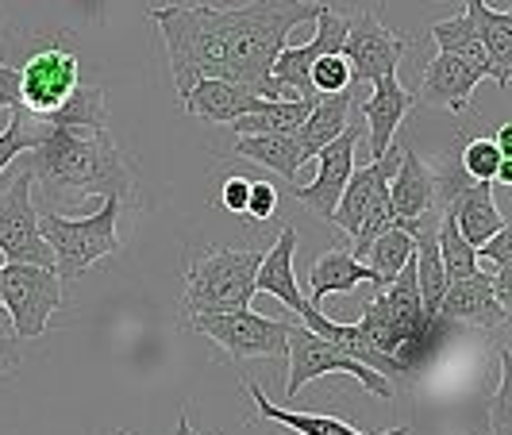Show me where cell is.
Here are the masks:
<instances>
[{
  "label": "cell",
  "instance_id": "1",
  "mask_svg": "<svg viewBox=\"0 0 512 435\" xmlns=\"http://www.w3.org/2000/svg\"><path fill=\"white\" fill-rule=\"evenodd\" d=\"M27 166L43 181L47 193H77V197H116L120 205H135V174L120 143L112 139V128H77L58 124L47 116L43 139L20 154Z\"/></svg>",
  "mask_w": 512,
  "mask_h": 435
},
{
  "label": "cell",
  "instance_id": "2",
  "mask_svg": "<svg viewBox=\"0 0 512 435\" xmlns=\"http://www.w3.org/2000/svg\"><path fill=\"white\" fill-rule=\"evenodd\" d=\"M320 0H247L224 4L228 20V81L247 85L262 101H282L270 66L293 27L316 20Z\"/></svg>",
  "mask_w": 512,
  "mask_h": 435
},
{
  "label": "cell",
  "instance_id": "3",
  "mask_svg": "<svg viewBox=\"0 0 512 435\" xmlns=\"http://www.w3.org/2000/svg\"><path fill=\"white\" fill-rule=\"evenodd\" d=\"M151 20L162 31L178 97H185L201 77H228L224 4H162L151 8Z\"/></svg>",
  "mask_w": 512,
  "mask_h": 435
},
{
  "label": "cell",
  "instance_id": "4",
  "mask_svg": "<svg viewBox=\"0 0 512 435\" xmlns=\"http://www.w3.org/2000/svg\"><path fill=\"white\" fill-rule=\"evenodd\" d=\"M262 262L258 247H208L201 258L189 262L185 270V316H205V312H235L251 308L255 301V270Z\"/></svg>",
  "mask_w": 512,
  "mask_h": 435
},
{
  "label": "cell",
  "instance_id": "5",
  "mask_svg": "<svg viewBox=\"0 0 512 435\" xmlns=\"http://www.w3.org/2000/svg\"><path fill=\"white\" fill-rule=\"evenodd\" d=\"M120 201L116 197H101V208L93 216H58V212H39V235L47 239L54 255V274L62 282H77L93 262L116 255L120 251Z\"/></svg>",
  "mask_w": 512,
  "mask_h": 435
},
{
  "label": "cell",
  "instance_id": "6",
  "mask_svg": "<svg viewBox=\"0 0 512 435\" xmlns=\"http://www.w3.org/2000/svg\"><path fill=\"white\" fill-rule=\"evenodd\" d=\"M193 332L212 339L231 362L251 359H274L282 362L289 351V328L285 320H270L251 308H235V312H205V316H189Z\"/></svg>",
  "mask_w": 512,
  "mask_h": 435
},
{
  "label": "cell",
  "instance_id": "7",
  "mask_svg": "<svg viewBox=\"0 0 512 435\" xmlns=\"http://www.w3.org/2000/svg\"><path fill=\"white\" fill-rule=\"evenodd\" d=\"M285 362H289V382H285V397L297 401V393L305 389L308 382L316 378H328V374H347V378H359L362 389H370L374 397L382 401H393V382L355 362L351 355H343L339 347H332L328 339H320L316 332H308L305 324H293L289 328V351H285Z\"/></svg>",
  "mask_w": 512,
  "mask_h": 435
},
{
  "label": "cell",
  "instance_id": "8",
  "mask_svg": "<svg viewBox=\"0 0 512 435\" xmlns=\"http://www.w3.org/2000/svg\"><path fill=\"white\" fill-rule=\"evenodd\" d=\"M62 305V278L51 266L31 262H4L0 278V308L12 316V328L20 339H43L51 312Z\"/></svg>",
  "mask_w": 512,
  "mask_h": 435
},
{
  "label": "cell",
  "instance_id": "9",
  "mask_svg": "<svg viewBox=\"0 0 512 435\" xmlns=\"http://www.w3.org/2000/svg\"><path fill=\"white\" fill-rule=\"evenodd\" d=\"M31 185H35V174L27 166H20L8 181H0V258L54 270L51 247L39 235V212L31 201Z\"/></svg>",
  "mask_w": 512,
  "mask_h": 435
},
{
  "label": "cell",
  "instance_id": "10",
  "mask_svg": "<svg viewBox=\"0 0 512 435\" xmlns=\"http://www.w3.org/2000/svg\"><path fill=\"white\" fill-rule=\"evenodd\" d=\"M343 35H347V20L339 12H332L328 4H320V12H316V35L308 43H301V47H289L285 43L282 51H278V58H274V66H270V77L282 89V101H320L316 89H312V81H308V70H312L316 58L339 54Z\"/></svg>",
  "mask_w": 512,
  "mask_h": 435
},
{
  "label": "cell",
  "instance_id": "11",
  "mask_svg": "<svg viewBox=\"0 0 512 435\" xmlns=\"http://www.w3.org/2000/svg\"><path fill=\"white\" fill-rule=\"evenodd\" d=\"M77 85H81V62L58 39L51 47L35 51L20 66V108L31 116H51Z\"/></svg>",
  "mask_w": 512,
  "mask_h": 435
},
{
  "label": "cell",
  "instance_id": "12",
  "mask_svg": "<svg viewBox=\"0 0 512 435\" xmlns=\"http://www.w3.org/2000/svg\"><path fill=\"white\" fill-rule=\"evenodd\" d=\"M339 54L351 66V81H378L385 74H397L405 39L397 31H389L374 12H359L347 20V35H343Z\"/></svg>",
  "mask_w": 512,
  "mask_h": 435
},
{
  "label": "cell",
  "instance_id": "13",
  "mask_svg": "<svg viewBox=\"0 0 512 435\" xmlns=\"http://www.w3.org/2000/svg\"><path fill=\"white\" fill-rule=\"evenodd\" d=\"M355 151H359V124H347L324 151L316 154V162H320L316 178L308 181V185H289L293 201H301L305 208H312L320 220H332L335 201H339L343 185H347V178H351L355 166H359V154Z\"/></svg>",
  "mask_w": 512,
  "mask_h": 435
},
{
  "label": "cell",
  "instance_id": "14",
  "mask_svg": "<svg viewBox=\"0 0 512 435\" xmlns=\"http://www.w3.org/2000/svg\"><path fill=\"white\" fill-rule=\"evenodd\" d=\"M512 308L501 305L497 289H493V274L478 270L470 278H459V282H447V293L439 301L436 320L447 328V324H462V328H482V332H493V328H505L509 324Z\"/></svg>",
  "mask_w": 512,
  "mask_h": 435
},
{
  "label": "cell",
  "instance_id": "15",
  "mask_svg": "<svg viewBox=\"0 0 512 435\" xmlns=\"http://www.w3.org/2000/svg\"><path fill=\"white\" fill-rule=\"evenodd\" d=\"M478 81H486V74L478 66L462 62L459 54L439 51L428 62V70L420 77V89L412 97H416V104H428V108H439V112H462L474 97Z\"/></svg>",
  "mask_w": 512,
  "mask_h": 435
},
{
  "label": "cell",
  "instance_id": "16",
  "mask_svg": "<svg viewBox=\"0 0 512 435\" xmlns=\"http://www.w3.org/2000/svg\"><path fill=\"white\" fill-rule=\"evenodd\" d=\"M389 205L397 212V220H420V216L443 212L436 170H428L420 162V154H412V147H401V162L389 178Z\"/></svg>",
  "mask_w": 512,
  "mask_h": 435
},
{
  "label": "cell",
  "instance_id": "17",
  "mask_svg": "<svg viewBox=\"0 0 512 435\" xmlns=\"http://www.w3.org/2000/svg\"><path fill=\"white\" fill-rule=\"evenodd\" d=\"M185 112L189 116H197V120H205V124H235L239 116H247V112H255L262 97H255L247 85H239V81H228V77H201L185 97Z\"/></svg>",
  "mask_w": 512,
  "mask_h": 435
},
{
  "label": "cell",
  "instance_id": "18",
  "mask_svg": "<svg viewBox=\"0 0 512 435\" xmlns=\"http://www.w3.org/2000/svg\"><path fill=\"white\" fill-rule=\"evenodd\" d=\"M374 85V97L362 101V116H366V139H370V158H382L393 147V135L401 128L405 112H409L416 97L397 81V74H385Z\"/></svg>",
  "mask_w": 512,
  "mask_h": 435
},
{
  "label": "cell",
  "instance_id": "19",
  "mask_svg": "<svg viewBox=\"0 0 512 435\" xmlns=\"http://www.w3.org/2000/svg\"><path fill=\"white\" fill-rule=\"evenodd\" d=\"M293 255H297V228L293 224H285L278 231V239H274V247L270 251H262V262H258L255 270V293H270V297H278L289 312H305L308 301L305 293H301V285H297V274H293Z\"/></svg>",
  "mask_w": 512,
  "mask_h": 435
},
{
  "label": "cell",
  "instance_id": "20",
  "mask_svg": "<svg viewBox=\"0 0 512 435\" xmlns=\"http://www.w3.org/2000/svg\"><path fill=\"white\" fill-rule=\"evenodd\" d=\"M462 12L478 31L489 58V81L497 89H509L512 81V12H497L486 0H462Z\"/></svg>",
  "mask_w": 512,
  "mask_h": 435
},
{
  "label": "cell",
  "instance_id": "21",
  "mask_svg": "<svg viewBox=\"0 0 512 435\" xmlns=\"http://www.w3.org/2000/svg\"><path fill=\"white\" fill-rule=\"evenodd\" d=\"M447 208H451L462 239H466L470 247H482L489 235H497V231L509 224V220L501 216L497 201H493V181H466L459 193L451 197Z\"/></svg>",
  "mask_w": 512,
  "mask_h": 435
},
{
  "label": "cell",
  "instance_id": "22",
  "mask_svg": "<svg viewBox=\"0 0 512 435\" xmlns=\"http://www.w3.org/2000/svg\"><path fill=\"white\" fill-rule=\"evenodd\" d=\"M374 285V274L351 251H328L308 270V305H320L328 293H355L359 285Z\"/></svg>",
  "mask_w": 512,
  "mask_h": 435
},
{
  "label": "cell",
  "instance_id": "23",
  "mask_svg": "<svg viewBox=\"0 0 512 435\" xmlns=\"http://www.w3.org/2000/svg\"><path fill=\"white\" fill-rule=\"evenodd\" d=\"M247 393H251V401H255V409H258V416H262V420H274V424H282V428H289V432H297V435H412L409 428H389V432H359L355 424L335 420V416H324V412L278 409V405H270V401H266V393H262L255 382H247Z\"/></svg>",
  "mask_w": 512,
  "mask_h": 435
},
{
  "label": "cell",
  "instance_id": "24",
  "mask_svg": "<svg viewBox=\"0 0 512 435\" xmlns=\"http://www.w3.org/2000/svg\"><path fill=\"white\" fill-rule=\"evenodd\" d=\"M351 104H355L351 89L332 93V97H320V101L312 104V112L305 116V124L293 131V135H297V147H301V154H305V162H308V158H316V154L324 151V147L332 143L339 131L347 128Z\"/></svg>",
  "mask_w": 512,
  "mask_h": 435
},
{
  "label": "cell",
  "instance_id": "25",
  "mask_svg": "<svg viewBox=\"0 0 512 435\" xmlns=\"http://www.w3.org/2000/svg\"><path fill=\"white\" fill-rule=\"evenodd\" d=\"M231 154L266 166L274 174H282L289 185H297V170L305 166V154L297 147V135H239Z\"/></svg>",
  "mask_w": 512,
  "mask_h": 435
},
{
  "label": "cell",
  "instance_id": "26",
  "mask_svg": "<svg viewBox=\"0 0 512 435\" xmlns=\"http://www.w3.org/2000/svg\"><path fill=\"white\" fill-rule=\"evenodd\" d=\"M312 104L316 101H262L255 112L239 116L231 128L239 131V135H293L305 124Z\"/></svg>",
  "mask_w": 512,
  "mask_h": 435
},
{
  "label": "cell",
  "instance_id": "27",
  "mask_svg": "<svg viewBox=\"0 0 512 435\" xmlns=\"http://www.w3.org/2000/svg\"><path fill=\"white\" fill-rule=\"evenodd\" d=\"M409 258H412V235L393 224V228L382 231V235L366 247V255H362L359 262L374 274V289H385V285L401 274V266H405Z\"/></svg>",
  "mask_w": 512,
  "mask_h": 435
},
{
  "label": "cell",
  "instance_id": "28",
  "mask_svg": "<svg viewBox=\"0 0 512 435\" xmlns=\"http://www.w3.org/2000/svg\"><path fill=\"white\" fill-rule=\"evenodd\" d=\"M436 243H439V258H443V270H447V282H459V278H470L482 270V258L478 251L462 239L459 224L451 216V208H443L436 220Z\"/></svg>",
  "mask_w": 512,
  "mask_h": 435
},
{
  "label": "cell",
  "instance_id": "29",
  "mask_svg": "<svg viewBox=\"0 0 512 435\" xmlns=\"http://www.w3.org/2000/svg\"><path fill=\"white\" fill-rule=\"evenodd\" d=\"M432 39H436V47L443 54H459L462 62L478 66V70L489 77L486 47H482V39H478V31H474V24H470V16H466V12L451 16V20H439V24L432 27Z\"/></svg>",
  "mask_w": 512,
  "mask_h": 435
},
{
  "label": "cell",
  "instance_id": "30",
  "mask_svg": "<svg viewBox=\"0 0 512 435\" xmlns=\"http://www.w3.org/2000/svg\"><path fill=\"white\" fill-rule=\"evenodd\" d=\"M8 112H12V116H8V124L0 131V178H4V170H8L24 151H31V147L43 139V131H47V116H31L20 104L8 108Z\"/></svg>",
  "mask_w": 512,
  "mask_h": 435
},
{
  "label": "cell",
  "instance_id": "31",
  "mask_svg": "<svg viewBox=\"0 0 512 435\" xmlns=\"http://www.w3.org/2000/svg\"><path fill=\"white\" fill-rule=\"evenodd\" d=\"M505 162V154L497 151V143L493 139H470L466 147H462L459 154V166H462V174L470 181H497V166Z\"/></svg>",
  "mask_w": 512,
  "mask_h": 435
},
{
  "label": "cell",
  "instance_id": "32",
  "mask_svg": "<svg viewBox=\"0 0 512 435\" xmlns=\"http://www.w3.org/2000/svg\"><path fill=\"white\" fill-rule=\"evenodd\" d=\"M308 81H312L316 97H332V93H343V89L355 85V81H351V66H347L343 54H324V58H316L312 70H308Z\"/></svg>",
  "mask_w": 512,
  "mask_h": 435
},
{
  "label": "cell",
  "instance_id": "33",
  "mask_svg": "<svg viewBox=\"0 0 512 435\" xmlns=\"http://www.w3.org/2000/svg\"><path fill=\"white\" fill-rule=\"evenodd\" d=\"M509 409H512V355L501 351V385H497V393L489 401V416H486L489 435H512Z\"/></svg>",
  "mask_w": 512,
  "mask_h": 435
},
{
  "label": "cell",
  "instance_id": "34",
  "mask_svg": "<svg viewBox=\"0 0 512 435\" xmlns=\"http://www.w3.org/2000/svg\"><path fill=\"white\" fill-rule=\"evenodd\" d=\"M274 212H278V189H274L270 181H251L243 220H247V224H262V220H274Z\"/></svg>",
  "mask_w": 512,
  "mask_h": 435
},
{
  "label": "cell",
  "instance_id": "35",
  "mask_svg": "<svg viewBox=\"0 0 512 435\" xmlns=\"http://www.w3.org/2000/svg\"><path fill=\"white\" fill-rule=\"evenodd\" d=\"M478 258H489L493 262V274H512V228L497 231V235H489L482 247H474Z\"/></svg>",
  "mask_w": 512,
  "mask_h": 435
},
{
  "label": "cell",
  "instance_id": "36",
  "mask_svg": "<svg viewBox=\"0 0 512 435\" xmlns=\"http://www.w3.org/2000/svg\"><path fill=\"white\" fill-rule=\"evenodd\" d=\"M16 104H20V70H12V66L0 62V120Z\"/></svg>",
  "mask_w": 512,
  "mask_h": 435
},
{
  "label": "cell",
  "instance_id": "37",
  "mask_svg": "<svg viewBox=\"0 0 512 435\" xmlns=\"http://www.w3.org/2000/svg\"><path fill=\"white\" fill-rule=\"evenodd\" d=\"M247 189H251V181H243V178L224 181V193H220L224 208H228V212H235V216H243V208H247Z\"/></svg>",
  "mask_w": 512,
  "mask_h": 435
},
{
  "label": "cell",
  "instance_id": "38",
  "mask_svg": "<svg viewBox=\"0 0 512 435\" xmlns=\"http://www.w3.org/2000/svg\"><path fill=\"white\" fill-rule=\"evenodd\" d=\"M20 362H24L20 343H16V339H8V335H0V378H12V374L20 370Z\"/></svg>",
  "mask_w": 512,
  "mask_h": 435
},
{
  "label": "cell",
  "instance_id": "39",
  "mask_svg": "<svg viewBox=\"0 0 512 435\" xmlns=\"http://www.w3.org/2000/svg\"><path fill=\"white\" fill-rule=\"evenodd\" d=\"M497 151L505 154V158H512V124H501V131H497Z\"/></svg>",
  "mask_w": 512,
  "mask_h": 435
},
{
  "label": "cell",
  "instance_id": "40",
  "mask_svg": "<svg viewBox=\"0 0 512 435\" xmlns=\"http://www.w3.org/2000/svg\"><path fill=\"white\" fill-rule=\"evenodd\" d=\"M174 435H197V432H193V424H189V416H185V412L178 416V432H174Z\"/></svg>",
  "mask_w": 512,
  "mask_h": 435
},
{
  "label": "cell",
  "instance_id": "41",
  "mask_svg": "<svg viewBox=\"0 0 512 435\" xmlns=\"http://www.w3.org/2000/svg\"><path fill=\"white\" fill-rule=\"evenodd\" d=\"M112 435H128V432H124V428H112Z\"/></svg>",
  "mask_w": 512,
  "mask_h": 435
},
{
  "label": "cell",
  "instance_id": "42",
  "mask_svg": "<svg viewBox=\"0 0 512 435\" xmlns=\"http://www.w3.org/2000/svg\"><path fill=\"white\" fill-rule=\"evenodd\" d=\"M0 278H4V262H0ZM0 312H4V308H0Z\"/></svg>",
  "mask_w": 512,
  "mask_h": 435
},
{
  "label": "cell",
  "instance_id": "43",
  "mask_svg": "<svg viewBox=\"0 0 512 435\" xmlns=\"http://www.w3.org/2000/svg\"><path fill=\"white\" fill-rule=\"evenodd\" d=\"M0 27H4V12H0Z\"/></svg>",
  "mask_w": 512,
  "mask_h": 435
}]
</instances>
